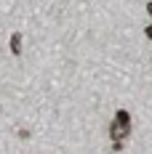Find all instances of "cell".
<instances>
[{
  "label": "cell",
  "mask_w": 152,
  "mask_h": 154,
  "mask_svg": "<svg viewBox=\"0 0 152 154\" xmlns=\"http://www.w3.org/2000/svg\"><path fill=\"white\" fill-rule=\"evenodd\" d=\"M128 133H131V125H125V122H118V120H115V122L109 125V136L115 138V143H123V138H125Z\"/></svg>",
  "instance_id": "cell-1"
},
{
  "label": "cell",
  "mask_w": 152,
  "mask_h": 154,
  "mask_svg": "<svg viewBox=\"0 0 152 154\" xmlns=\"http://www.w3.org/2000/svg\"><path fill=\"white\" fill-rule=\"evenodd\" d=\"M19 40H21L19 35H14V37H11V51H14V53H21V43H19Z\"/></svg>",
  "instance_id": "cell-2"
},
{
  "label": "cell",
  "mask_w": 152,
  "mask_h": 154,
  "mask_svg": "<svg viewBox=\"0 0 152 154\" xmlns=\"http://www.w3.org/2000/svg\"><path fill=\"white\" fill-rule=\"evenodd\" d=\"M115 120H118V122H125V125H131V117H128V112H118V117H115Z\"/></svg>",
  "instance_id": "cell-3"
},
{
  "label": "cell",
  "mask_w": 152,
  "mask_h": 154,
  "mask_svg": "<svg viewBox=\"0 0 152 154\" xmlns=\"http://www.w3.org/2000/svg\"><path fill=\"white\" fill-rule=\"evenodd\" d=\"M144 35H147V37H150V40H152V24H150V27H147V29H144Z\"/></svg>",
  "instance_id": "cell-4"
},
{
  "label": "cell",
  "mask_w": 152,
  "mask_h": 154,
  "mask_svg": "<svg viewBox=\"0 0 152 154\" xmlns=\"http://www.w3.org/2000/svg\"><path fill=\"white\" fill-rule=\"evenodd\" d=\"M147 11H150V16H152V3H150V5H147Z\"/></svg>",
  "instance_id": "cell-5"
}]
</instances>
